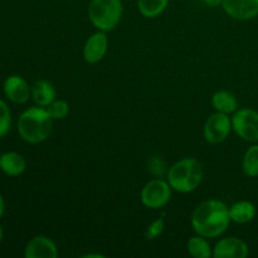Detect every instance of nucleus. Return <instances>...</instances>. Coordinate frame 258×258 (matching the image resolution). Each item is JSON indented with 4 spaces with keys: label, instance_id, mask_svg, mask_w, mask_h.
<instances>
[{
    "label": "nucleus",
    "instance_id": "a211bd4d",
    "mask_svg": "<svg viewBox=\"0 0 258 258\" xmlns=\"http://www.w3.org/2000/svg\"><path fill=\"white\" fill-rule=\"evenodd\" d=\"M169 5V0H138V9L143 17L154 19L163 14Z\"/></svg>",
    "mask_w": 258,
    "mask_h": 258
},
{
    "label": "nucleus",
    "instance_id": "0eeeda50",
    "mask_svg": "<svg viewBox=\"0 0 258 258\" xmlns=\"http://www.w3.org/2000/svg\"><path fill=\"white\" fill-rule=\"evenodd\" d=\"M232 130L233 128H232V120L229 115L216 111V113L209 116L204 123V139L209 144L217 145L226 141Z\"/></svg>",
    "mask_w": 258,
    "mask_h": 258
},
{
    "label": "nucleus",
    "instance_id": "9d476101",
    "mask_svg": "<svg viewBox=\"0 0 258 258\" xmlns=\"http://www.w3.org/2000/svg\"><path fill=\"white\" fill-rule=\"evenodd\" d=\"M248 246L237 237H226L217 242L213 248L214 258H246L248 256Z\"/></svg>",
    "mask_w": 258,
    "mask_h": 258
},
{
    "label": "nucleus",
    "instance_id": "9b49d317",
    "mask_svg": "<svg viewBox=\"0 0 258 258\" xmlns=\"http://www.w3.org/2000/svg\"><path fill=\"white\" fill-rule=\"evenodd\" d=\"M3 91H4L8 100H10L14 103H18V105L25 103L29 100L30 96H32V87H29L28 82L22 76L18 75L9 76L4 81Z\"/></svg>",
    "mask_w": 258,
    "mask_h": 258
},
{
    "label": "nucleus",
    "instance_id": "7ed1b4c3",
    "mask_svg": "<svg viewBox=\"0 0 258 258\" xmlns=\"http://www.w3.org/2000/svg\"><path fill=\"white\" fill-rule=\"evenodd\" d=\"M203 166L196 158H185L173 164L168 171V183L178 193H191L202 184Z\"/></svg>",
    "mask_w": 258,
    "mask_h": 258
},
{
    "label": "nucleus",
    "instance_id": "2eb2a0df",
    "mask_svg": "<svg viewBox=\"0 0 258 258\" xmlns=\"http://www.w3.org/2000/svg\"><path fill=\"white\" fill-rule=\"evenodd\" d=\"M257 214L256 206L248 201L236 202L229 208L231 221L237 224H247L254 219Z\"/></svg>",
    "mask_w": 258,
    "mask_h": 258
},
{
    "label": "nucleus",
    "instance_id": "f257e3e1",
    "mask_svg": "<svg viewBox=\"0 0 258 258\" xmlns=\"http://www.w3.org/2000/svg\"><path fill=\"white\" fill-rule=\"evenodd\" d=\"M229 207L219 199L204 201L191 214L194 232L206 238H217L228 229L231 223Z\"/></svg>",
    "mask_w": 258,
    "mask_h": 258
},
{
    "label": "nucleus",
    "instance_id": "5701e85b",
    "mask_svg": "<svg viewBox=\"0 0 258 258\" xmlns=\"http://www.w3.org/2000/svg\"><path fill=\"white\" fill-rule=\"evenodd\" d=\"M204 2H206V4L208 5V7L217 8L219 7V5H222V2H223V0H204Z\"/></svg>",
    "mask_w": 258,
    "mask_h": 258
},
{
    "label": "nucleus",
    "instance_id": "20e7f679",
    "mask_svg": "<svg viewBox=\"0 0 258 258\" xmlns=\"http://www.w3.org/2000/svg\"><path fill=\"white\" fill-rule=\"evenodd\" d=\"M87 13L93 27L102 32H111L122 18L123 5L121 0H91Z\"/></svg>",
    "mask_w": 258,
    "mask_h": 258
},
{
    "label": "nucleus",
    "instance_id": "412c9836",
    "mask_svg": "<svg viewBox=\"0 0 258 258\" xmlns=\"http://www.w3.org/2000/svg\"><path fill=\"white\" fill-rule=\"evenodd\" d=\"M10 126H12V113L7 103L0 100V139L9 133Z\"/></svg>",
    "mask_w": 258,
    "mask_h": 258
},
{
    "label": "nucleus",
    "instance_id": "4be33fe9",
    "mask_svg": "<svg viewBox=\"0 0 258 258\" xmlns=\"http://www.w3.org/2000/svg\"><path fill=\"white\" fill-rule=\"evenodd\" d=\"M164 228H165V222H164V218H158L150 224V226L146 228L145 237L150 241L158 238L159 236H161L164 232Z\"/></svg>",
    "mask_w": 258,
    "mask_h": 258
},
{
    "label": "nucleus",
    "instance_id": "a878e982",
    "mask_svg": "<svg viewBox=\"0 0 258 258\" xmlns=\"http://www.w3.org/2000/svg\"><path fill=\"white\" fill-rule=\"evenodd\" d=\"M3 238H4V229H3V227L0 226V243H2Z\"/></svg>",
    "mask_w": 258,
    "mask_h": 258
},
{
    "label": "nucleus",
    "instance_id": "39448f33",
    "mask_svg": "<svg viewBox=\"0 0 258 258\" xmlns=\"http://www.w3.org/2000/svg\"><path fill=\"white\" fill-rule=\"evenodd\" d=\"M232 128L244 141L258 143V111L241 108L232 116Z\"/></svg>",
    "mask_w": 258,
    "mask_h": 258
},
{
    "label": "nucleus",
    "instance_id": "6ab92c4d",
    "mask_svg": "<svg viewBox=\"0 0 258 258\" xmlns=\"http://www.w3.org/2000/svg\"><path fill=\"white\" fill-rule=\"evenodd\" d=\"M242 170L249 178L258 176V144L251 145L242 159Z\"/></svg>",
    "mask_w": 258,
    "mask_h": 258
},
{
    "label": "nucleus",
    "instance_id": "ddd939ff",
    "mask_svg": "<svg viewBox=\"0 0 258 258\" xmlns=\"http://www.w3.org/2000/svg\"><path fill=\"white\" fill-rule=\"evenodd\" d=\"M27 169L24 156L15 151H8L0 155V170L9 176H19Z\"/></svg>",
    "mask_w": 258,
    "mask_h": 258
},
{
    "label": "nucleus",
    "instance_id": "f8f14e48",
    "mask_svg": "<svg viewBox=\"0 0 258 258\" xmlns=\"http://www.w3.org/2000/svg\"><path fill=\"white\" fill-rule=\"evenodd\" d=\"M25 258H57V244L47 236H35L27 243Z\"/></svg>",
    "mask_w": 258,
    "mask_h": 258
},
{
    "label": "nucleus",
    "instance_id": "b1692460",
    "mask_svg": "<svg viewBox=\"0 0 258 258\" xmlns=\"http://www.w3.org/2000/svg\"><path fill=\"white\" fill-rule=\"evenodd\" d=\"M4 211H5V202H4V198H3V196L0 194V219H2L3 214H4Z\"/></svg>",
    "mask_w": 258,
    "mask_h": 258
},
{
    "label": "nucleus",
    "instance_id": "f3484780",
    "mask_svg": "<svg viewBox=\"0 0 258 258\" xmlns=\"http://www.w3.org/2000/svg\"><path fill=\"white\" fill-rule=\"evenodd\" d=\"M186 251L194 258H211L213 257V249L208 239L203 236H194L189 238L186 243Z\"/></svg>",
    "mask_w": 258,
    "mask_h": 258
},
{
    "label": "nucleus",
    "instance_id": "4468645a",
    "mask_svg": "<svg viewBox=\"0 0 258 258\" xmlns=\"http://www.w3.org/2000/svg\"><path fill=\"white\" fill-rule=\"evenodd\" d=\"M55 88L49 81L39 80L33 85L32 87V98L35 105L40 107H47L49 103L55 100Z\"/></svg>",
    "mask_w": 258,
    "mask_h": 258
},
{
    "label": "nucleus",
    "instance_id": "393cba45",
    "mask_svg": "<svg viewBox=\"0 0 258 258\" xmlns=\"http://www.w3.org/2000/svg\"><path fill=\"white\" fill-rule=\"evenodd\" d=\"M82 258H105V256L100 253H88V254H85V256H82Z\"/></svg>",
    "mask_w": 258,
    "mask_h": 258
},
{
    "label": "nucleus",
    "instance_id": "423d86ee",
    "mask_svg": "<svg viewBox=\"0 0 258 258\" xmlns=\"http://www.w3.org/2000/svg\"><path fill=\"white\" fill-rule=\"evenodd\" d=\"M171 191H173V188L168 183V180L154 179L146 183L141 190V203L149 209H160L170 202Z\"/></svg>",
    "mask_w": 258,
    "mask_h": 258
},
{
    "label": "nucleus",
    "instance_id": "1a4fd4ad",
    "mask_svg": "<svg viewBox=\"0 0 258 258\" xmlns=\"http://www.w3.org/2000/svg\"><path fill=\"white\" fill-rule=\"evenodd\" d=\"M222 8L236 20H251L258 17V0H223Z\"/></svg>",
    "mask_w": 258,
    "mask_h": 258
},
{
    "label": "nucleus",
    "instance_id": "f03ea898",
    "mask_svg": "<svg viewBox=\"0 0 258 258\" xmlns=\"http://www.w3.org/2000/svg\"><path fill=\"white\" fill-rule=\"evenodd\" d=\"M53 127V118L47 108L29 107L23 111L18 120V133L29 144H40L49 138Z\"/></svg>",
    "mask_w": 258,
    "mask_h": 258
},
{
    "label": "nucleus",
    "instance_id": "aec40b11",
    "mask_svg": "<svg viewBox=\"0 0 258 258\" xmlns=\"http://www.w3.org/2000/svg\"><path fill=\"white\" fill-rule=\"evenodd\" d=\"M47 111L53 120H63L70 113V105L64 100H57L55 98L52 103L47 106Z\"/></svg>",
    "mask_w": 258,
    "mask_h": 258
},
{
    "label": "nucleus",
    "instance_id": "6e6552de",
    "mask_svg": "<svg viewBox=\"0 0 258 258\" xmlns=\"http://www.w3.org/2000/svg\"><path fill=\"white\" fill-rule=\"evenodd\" d=\"M108 49V37L106 32L98 30L93 33L83 45V58L88 64L101 62Z\"/></svg>",
    "mask_w": 258,
    "mask_h": 258
},
{
    "label": "nucleus",
    "instance_id": "dca6fc26",
    "mask_svg": "<svg viewBox=\"0 0 258 258\" xmlns=\"http://www.w3.org/2000/svg\"><path fill=\"white\" fill-rule=\"evenodd\" d=\"M212 106H213L217 112L231 115V113H234L238 110V101H237L236 96L232 92L221 90L217 91L212 96Z\"/></svg>",
    "mask_w": 258,
    "mask_h": 258
}]
</instances>
